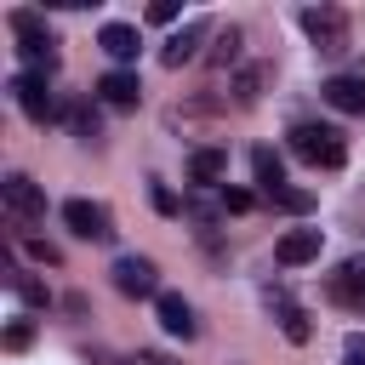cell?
Masks as SVG:
<instances>
[{
  "label": "cell",
  "instance_id": "6da1fadb",
  "mask_svg": "<svg viewBox=\"0 0 365 365\" xmlns=\"http://www.w3.org/2000/svg\"><path fill=\"white\" fill-rule=\"evenodd\" d=\"M291 154L308 160V165H319V171H336V165L348 160V143H342L336 125H314V120H302V125H291Z\"/></svg>",
  "mask_w": 365,
  "mask_h": 365
},
{
  "label": "cell",
  "instance_id": "7a4b0ae2",
  "mask_svg": "<svg viewBox=\"0 0 365 365\" xmlns=\"http://www.w3.org/2000/svg\"><path fill=\"white\" fill-rule=\"evenodd\" d=\"M302 34L325 57H342L348 51V11L342 6H302Z\"/></svg>",
  "mask_w": 365,
  "mask_h": 365
},
{
  "label": "cell",
  "instance_id": "3957f363",
  "mask_svg": "<svg viewBox=\"0 0 365 365\" xmlns=\"http://www.w3.org/2000/svg\"><path fill=\"white\" fill-rule=\"evenodd\" d=\"M0 200H6V217H11L17 228L46 222V194H40V182H29L23 171H11V177L0 182Z\"/></svg>",
  "mask_w": 365,
  "mask_h": 365
},
{
  "label": "cell",
  "instance_id": "277c9868",
  "mask_svg": "<svg viewBox=\"0 0 365 365\" xmlns=\"http://www.w3.org/2000/svg\"><path fill=\"white\" fill-rule=\"evenodd\" d=\"M6 23H11V34H17V51H23V57H34V63H46V68L57 63V51H51V29H46V17H40V11L17 6Z\"/></svg>",
  "mask_w": 365,
  "mask_h": 365
},
{
  "label": "cell",
  "instance_id": "5b68a950",
  "mask_svg": "<svg viewBox=\"0 0 365 365\" xmlns=\"http://www.w3.org/2000/svg\"><path fill=\"white\" fill-rule=\"evenodd\" d=\"M63 222H68L80 240H97V245L114 240V217H108V205H97V200H68V205H63Z\"/></svg>",
  "mask_w": 365,
  "mask_h": 365
},
{
  "label": "cell",
  "instance_id": "8992f818",
  "mask_svg": "<svg viewBox=\"0 0 365 365\" xmlns=\"http://www.w3.org/2000/svg\"><path fill=\"white\" fill-rule=\"evenodd\" d=\"M11 103H17L29 120H51V114H57V103H51V86H46V74H40V68H29V74H11Z\"/></svg>",
  "mask_w": 365,
  "mask_h": 365
},
{
  "label": "cell",
  "instance_id": "52a82bcc",
  "mask_svg": "<svg viewBox=\"0 0 365 365\" xmlns=\"http://www.w3.org/2000/svg\"><path fill=\"white\" fill-rule=\"evenodd\" d=\"M325 291H331V302H336V308L365 314V257H348V262L325 279Z\"/></svg>",
  "mask_w": 365,
  "mask_h": 365
},
{
  "label": "cell",
  "instance_id": "ba28073f",
  "mask_svg": "<svg viewBox=\"0 0 365 365\" xmlns=\"http://www.w3.org/2000/svg\"><path fill=\"white\" fill-rule=\"evenodd\" d=\"M114 291H125V297H154L160 291V268L148 262V257H114Z\"/></svg>",
  "mask_w": 365,
  "mask_h": 365
},
{
  "label": "cell",
  "instance_id": "9c48e42d",
  "mask_svg": "<svg viewBox=\"0 0 365 365\" xmlns=\"http://www.w3.org/2000/svg\"><path fill=\"white\" fill-rule=\"evenodd\" d=\"M319 97L336 108V114H365V74H331L319 86Z\"/></svg>",
  "mask_w": 365,
  "mask_h": 365
},
{
  "label": "cell",
  "instance_id": "30bf717a",
  "mask_svg": "<svg viewBox=\"0 0 365 365\" xmlns=\"http://www.w3.org/2000/svg\"><path fill=\"white\" fill-rule=\"evenodd\" d=\"M268 308L279 314V331H285V342H297V348H302V342L314 336V325H308V314H302V308H297V302L285 297V285H268Z\"/></svg>",
  "mask_w": 365,
  "mask_h": 365
},
{
  "label": "cell",
  "instance_id": "8fae6325",
  "mask_svg": "<svg viewBox=\"0 0 365 365\" xmlns=\"http://www.w3.org/2000/svg\"><path fill=\"white\" fill-rule=\"evenodd\" d=\"M205 34H211V23H182V29H177V34L165 40L160 63H165V68H182L188 57H200V40H205Z\"/></svg>",
  "mask_w": 365,
  "mask_h": 365
},
{
  "label": "cell",
  "instance_id": "7c38bea8",
  "mask_svg": "<svg viewBox=\"0 0 365 365\" xmlns=\"http://www.w3.org/2000/svg\"><path fill=\"white\" fill-rule=\"evenodd\" d=\"M97 97H103L108 108H131V103L143 97V80H137L131 68H108V74L97 80Z\"/></svg>",
  "mask_w": 365,
  "mask_h": 365
},
{
  "label": "cell",
  "instance_id": "4fadbf2b",
  "mask_svg": "<svg viewBox=\"0 0 365 365\" xmlns=\"http://www.w3.org/2000/svg\"><path fill=\"white\" fill-rule=\"evenodd\" d=\"M274 257H279V268H302V262H314V257H319V228H291V234L274 245Z\"/></svg>",
  "mask_w": 365,
  "mask_h": 365
},
{
  "label": "cell",
  "instance_id": "5bb4252c",
  "mask_svg": "<svg viewBox=\"0 0 365 365\" xmlns=\"http://www.w3.org/2000/svg\"><path fill=\"white\" fill-rule=\"evenodd\" d=\"M154 308H160V325H165L171 336H194V331H200V325H194V308H188L177 291H160Z\"/></svg>",
  "mask_w": 365,
  "mask_h": 365
},
{
  "label": "cell",
  "instance_id": "9a60e30c",
  "mask_svg": "<svg viewBox=\"0 0 365 365\" xmlns=\"http://www.w3.org/2000/svg\"><path fill=\"white\" fill-rule=\"evenodd\" d=\"M97 46H103L114 63H131L143 40H137V29H131V23H103V29H97Z\"/></svg>",
  "mask_w": 365,
  "mask_h": 365
},
{
  "label": "cell",
  "instance_id": "2e32d148",
  "mask_svg": "<svg viewBox=\"0 0 365 365\" xmlns=\"http://www.w3.org/2000/svg\"><path fill=\"white\" fill-rule=\"evenodd\" d=\"M251 171H257L262 194H279V188H285V160H279L274 148H251Z\"/></svg>",
  "mask_w": 365,
  "mask_h": 365
},
{
  "label": "cell",
  "instance_id": "e0dca14e",
  "mask_svg": "<svg viewBox=\"0 0 365 365\" xmlns=\"http://www.w3.org/2000/svg\"><path fill=\"white\" fill-rule=\"evenodd\" d=\"M222 171H228V154H222V148H194V154H188V177H194V182H217Z\"/></svg>",
  "mask_w": 365,
  "mask_h": 365
},
{
  "label": "cell",
  "instance_id": "ac0fdd59",
  "mask_svg": "<svg viewBox=\"0 0 365 365\" xmlns=\"http://www.w3.org/2000/svg\"><path fill=\"white\" fill-rule=\"evenodd\" d=\"M6 285L29 302V308H46L51 302V291H46V279H34V274H6Z\"/></svg>",
  "mask_w": 365,
  "mask_h": 365
},
{
  "label": "cell",
  "instance_id": "d6986e66",
  "mask_svg": "<svg viewBox=\"0 0 365 365\" xmlns=\"http://www.w3.org/2000/svg\"><path fill=\"white\" fill-rule=\"evenodd\" d=\"M268 205H279V211H291V217H308V211H314V194H308V188H291V182H285L279 194H268Z\"/></svg>",
  "mask_w": 365,
  "mask_h": 365
},
{
  "label": "cell",
  "instance_id": "ffe728a7",
  "mask_svg": "<svg viewBox=\"0 0 365 365\" xmlns=\"http://www.w3.org/2000/svg\"><path fill=\"white\" fill-rule=\"evenodd\" d=\"M63 120L74 125V137H86V143L97 137V108H86V103H68V108H63Z\"/></svg>",
  "mask_w": 365,
  "mask_h": 365
},
{
  "label": "cell",
  "instance_id": "44dd1931",
  "mask_svg": "<svg viewBox=\"0 0 365 365\" xmlns=\"http://www.w3.org/2000/svg\"><path fill=\"white\" fill-rule=\"evenodd\" d=\"M211 63H217V68L240 63V29H222V34H217V46H211Z\"/></svg>",
  "mask_w": 365,
  "mask_h": 365
},
{
  "label": "cell",
  "instance_id": "7402d4cb",
  "mask_svg": "<svg viewBox=\"0 0 365 365\" xmlns=\"http://www.w3.org/2000/svg\"><path fill=\"white\" fill-rule=\"evenodd\" d=\"M29 342H34V325H29V319H11V325H6V348H11V354H23Z\"/></svg>",
  "mask_w": 365,
  "mask_h": 365
},
{
  "label": "cell",
  "instance_id": "603a6c76",
  "mask_svg": "<svg viewBox=\"0 0 365 365\" xmlns=\"http://www.w3.org/2000/svg\"><path fill=\"white\" fill-rule=\"evenodd\" d=\"M262 74H268V68H245V74L234 80V91H240V103H257V86H262Z\"/></svg>",
  "mask_w": 365,
  "mask_h": 365
},
{
  "label": "cell",
  "instance_id": "cb8c5ba5",
  "mask_svg": "<svg viewBox=\"0 0 365 365\" xmlns=\"http://www.w3.org/2000/svg\"><path fill=\"white\" fill-rule=\"evenodd\" d=\"M148 200H154V211H160V217H177V211H182V205H177V194H171L165 182H154V188H148Z\"/></svg>",
  "mask_w": 365,
  "mask_h": 365
},
{
  "label": "cell",
  "instance_id": "d4e9b609",
  "mask_svg": "<svg viewBox=\"0 0 365 365\" xmlns=\"http://www.w3.org/2000/svg\"><path fill=\"white\" fill-rule=\"evenodd\" d=\"M251 205H257V200H251L245 188H222V211H234V217H245Z\"/></svg>",
  "mask_w": 365,
  "mask_h": 365
},
{
  "label": "cell",
  "instance_id": "484cf974",
  "mask_svg": "<svg viewBox=\"0 0 365 365\" xmlns=\"http://www.w3.org/2000/svg\"><path fill=\"white\" fill-rule=\"evenodd\" d=\"M29 257H34V262H46V268H57V262H63V251H57V245H46V240H29Z\"/></svg>",
  "mask_w": 365,
  "mask_h": 365
},
{
  "label": "cell",
  "instance_id": "4316f807",
  "mask_svg": "<svg viewBox=\"0 0 365 365\" xmlns=\"http://www.w3.org/2000/svg\"><path fill=\"white\" fill-rule=\"evenodd\" d=\"M342 365H365V336H348L342 342Z\"/></svg>",
  "mask_w": 365,
  "mask_h": 365
},
{
  "label": "cell",
  "instance_id": "83f0119b",
  "mask_svg": "<svg viewBox=\"0 0 365 365\" xmlns=\"http://www.w3.org/2000/svg\"><path fill=\"white\" fill-rule=\"evenodd\" d=\"M148 23H177V6H171V0H154V6H148Z\"/></svg>",
  "mask_w": 365,
  "mask_h": 365
},
{
  "label": "cell",
  "instance_id": "f1b7e54d",
  "mask_svg": "<svg viewBox=\"0 0 365 365\" xmlns=\"http://www.w3.org/2000/svg\"><path fill=\"white\" fill-rule=\"evenodd\" d=\"M131 365H171V359H165V354H148V348H143V354H137Z\"/></svg>",
  "mask_w": 365,
  "mask_h": 365
}]
</instances>
